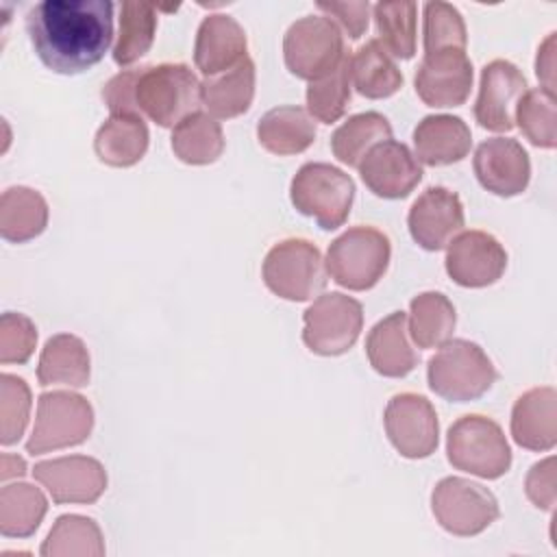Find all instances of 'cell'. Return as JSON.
I'll list each match as a JSON object with an SVG mask.
<instances>
[{
	"label": "cell",
	"mask_w": 557,
	"mask_h": 557,
	"mask_svg": "<svg viewBox=\"0 0 557 557\" xmlns=\"http://www.w3.org/2000/svg\"><path fill=\"white\" fill-rule=\"evenodd\" d=\"M39 61L57 74H83L100 63L113 39V2L41 0L26 13Z\"/></svg>",
	"instance_id": "1"
},
{
	"label": "cell",
	"mask_w": 557,
	"mask_h": 557,
	"mask_svg": "<svg viewBox=\"0 0 557 557\" xmlns=\"http://www.w3.org/2000/svg\"><path fill=\"white\" fill-rule=\"evenodd\" d=\"M496 376L492 359L470 339H448L426 363L431 392L450 403L481 398L496 383Z\"/></svg>",
	"instance_id": "2"
},
{
	"label": "cell",
	"mask_w": 557,
	"mask_h": 557,
	"mask_svg": "<svg viewBox=\"0 0 557 557\" xmlns=\"http://www.w3.org/2000/svg\"><path fill=\"white\" fill-rule=\"evenodd\" d=\"M448 463L481 479H500L511 468V448L498 422L481 413L455 420L446 435Z\"/></svg>",
	"instance_id": "3"
},
{
	"label": "cell",
	"mask_w": 557,
	"mask_h": 557,
	"mask_svg": "<svg viewBox=\"0 0 557 557\" xmlns=\"http://www.w3.org/2000/svg\"><path fill=\"white\" fill-rule=\"evenodd\" d=\"M139 111L161 128H174L196 113L202 102V83L185 63L141 67L135 89Z\"/></svg>",
	"instance_id": "4"
},
{
	"label": "cell",
	"mask_w": 557,
	"mask_h": 557,
	"mask_svg": "<svg viewBox=\"0 0 557 557\" xmlns=\"http://www.w3.org/2000/svg\"><path fill=\"white\" fill-rule=\"evenodd\" d=\"M289 200L294 209L307 218H313L320 228H339L352 209L355 183L352 178L322 161L300 165L289 185Z\"/></svg>",
	"instance_id": "5"
},
{
	"label": "cell",
	"mask_w": 557,
	"mask_h": 557,
	"mask_svg": "<svg viewBox=\"0 0 557 557\" xmlns=\"http://www.w3.org/2000/svg\"><path fill=\"white\" fill-rule=\"evenodd\" d=\"M389 257L392 244L383 231L352 226L331 242L324 263L337 285L350 292H366L383 278Z\"/></svg>",
	"instance_id": "6"
},
{
	"label": "cell",
	"mask_w": 557,
	"mask_h": 557,
	"mask_svg": "<svg viewBox=\"0 0 557 557\" xmlns=\"http://www.w3.org/2000/svg\"><path fill=\"white\" fill-rule=\"evenodd\" d=\"M261 276L274 296L305 302L326 287V263L315 244L289 237L268 250Z\"/></svg>",
	"instance_id": "7"
},
{
	"label": "cell",
	"mask_w": 557,
	"mask_h": 557,
	"mask_svg": "<svg viewBox=\"0 0 557 557\" xmlns=\"http://www.w3.org/2000/svg\"><path fill=\"white\" fill-rule=\"evenodd\" d=\"M94 429V407L76 392L54 389L37 398L35 426L26 453L44 455L83 444Z\"/></svg>",
	"instance_id": "8"
},
{
	"label": "cell",
	"mask_w": 557,
	"mask_h": 557,
	"mask_svg": "<svg viewBox=\"0 0 557 557\" xmlns=\"http://www.w3.org/2000/svg\"><path fill=\"white\" fill-rule=\"evenodd\" d=\"M344 57L342 30L326 15H305L296 20L283 37L287 70L309 83L331 74Z\"/></svg>",
	"instance_id": "9"
},
{
	"label": "cell",
	"mask_w": 557,
	"mask_h": 557,
	"mask_svg": "<svg viewBox=\"0 0 557 557\" xmlns=\"http://www.w3.org/2000/svg\"><path fill=\"white\" fill-rule=\"evenodd\" d=\"M302 342L322 357L348 352L363 329V307L352 296L329 292L318 296L302 313Z\"/></svg>",
	"instance_id": "10"
},
{
	"label": "cell",
	"mask_w": 557,
	"mask_h": 557,
	"mask_svg": "<svg viewBox=\"0 0 557 557\" xmlns=\"http://www.w3.org/2000/svg\"><path fill=\"white\" fill-rule=\"evenodd\" d=\"M431 511L440 527L459 537L483 533L500 513L496 496L463 476H444L431 492Z\"/></svg>",
	"instance_id": "11"
},
{
	"label": "cell",
	"mask_w": 557,
	"mask_h": 557,
	"mask_svg": "<svg viewBox=\"0 0 557 557\" xmlns=\"http://www.w3.org/2000/svg\"><path fill=\"white\" fill-rule=\"evenodd\" d=\"M383 424L392 446L407 459H424L435 453L440 422L429 398L403 392L387 400Z\"/></svg>",
	"instance_id": "12"
},
{
	"label": "cell",
	"mask_w": 557,
	"mask_h": 557,
	"mask_svg": "<svg viewBox=\"0 0 557 557\" xmlns=\"http://www.w3.org/2000/svg\"><path fill=\"white\" fill-rule=\"evenodd\" d=\"M33 476L57 505H91L107 490L104 466L87 455L57 457L35 463Z\"/></svg>",
	"instance_id": "13"
},
{
	"label": "cell",
	"mask_w": 557,
	"mask_h": 557,
	"mask_svg": "<svg viewBox=\"0 0 557 557\" xmlns=\"http://www.w3.org/2000/svg\"><path fill=\"white\" fill-rule=\"evenodd\" d=\"M446 274L461 287L479 289L494 285L507 268V250L485 231H463L446 250Z\"/></svg>",
	"instance_id": "14"
},
{
	"label": "cell",
	"mask_w": 557,
	"mask_h": 557,
	"mask_svg": "<svg viewBox=\"0 0 557 557\" xmlns=\"http://www.w3.org/2000/svg\"><path fill=\"white\" fill-rule=\"evenodd\" d=\"M472 61L466 50H440L424 54L416 70V94L426 107H461L472 89Z\"/></svg>",
	"instance_id": "15"
},
{
	"label": "cell",
	"mask_w": 557,
	"mask_h": 557,
	"mask_svg": "<svg viewBox=\"0 0 557 557\" xmlns=\"http://www.w3.org/2000/svg\"><path fill=\"white\" fill-rule=\"evenodd\" d=\"M527 91L524 74L505 59H494L481 70L474 117L479 126L509 133L516 126V107Z\"/></svg>",
	"instance_id": "16"
},
{
	"label": "cell",
	"mask_w": 557,
	"mask_h": 557,
	"mask_svg": "<svg viewBox=\"0 0 557 557\" xmlns=\"http://www.w3.org/2000/svg\"><path fill=\"white\" fill-rule=\"evenodd\" d=\"M363 185L379 198H407L422 181V165L407 144L387 139L376 144L359 163Z\"/></svg>",
	"instance_id": "17"
},
{
	"label": "cell",
	"mask_w": 557,
	"mask_h": 557,
	"mask_svg": "<svg viewBox=\"0 0 557 557\" xmlns=\"http://www.w3.org/2000/svg\"><path fill=\"white\" fill-rule=\"evenodd\" d=\"M463 205L455 191L442 185L426 187L407 213L413 242L431 252L446 248L463 228Z\"/></svg>",
	"instance_id": "18"
},
{
	"label": "cell",
	"mask_w": 557,
	"mask_h": 557,
	"mask_svg": "<svg viewBox=\"0 0 557 557\" xmlns=\"http://www.w3.org/2000/svg\"><path fill=\"white\" fill-rule=\"evenodd\" d=\"M472 168L483 189L511 198L522 194L531 181V161L513 137H492L474 150Z\"/></svg>",
	"instance_id": "19"
},
{
	"label": "cell",
	"mask_w": 557,
	"mask_h": 557,
	"mask_svg": "<svg viewBox=\"0 0 557 557\" xmlns=\"http://www.w3.org/2000/svg\"><path fill=\"white\" fill-rule=\"evenodd\" d=\"M246 52L248 39L237 20L224 13H211L200 22L194 44V63L205 78L228 72L248 57Z\"/></svg>",
	"instance_id": "20"
},
{
	"label": "cell",
	"mask_w": 557,
	"mask_h": 557,
	"mask_svg": "<svg viewBox=\"0 0 557 557\" xmlns=\"http://www.w3.org/2000/svg\"><path fill=\"white\" fill-rule=\"evenodd\" d=\"M511 437L518 446L535 453L557 444V392L550 385L527 389L511 409Z\"/></svg>",
	"instance_id": "21"
},
{
	"label": "cell",
	"mask_w": 557,
	"mask_h": 557,
	"mask_svg": "<svg viewBox=\"0 0 557 557\" xmlns=\"http://www.w3.org/2000/svg\"><path fill=\"white\" fill-rule=\"evenodd\" d=\"M366 355L374 372L387 379H403L418 366V352L409 342L405 311H394L370 329Z\"/></svg>",
	"instance_id": "22"
},
{
	"label": "cell",
	"mask_w": 557,
	"mask_h": 557,
	"mask_svg": "<svg viewBox=\"0 0 557 557\" xmlns=\"http://www.w3.org/2000/svg\"><path fill=\"white\" fill-rule=\"evenodd\" d=\"M413 146L416 159L424 165H450L470 152L472 133L459 115H426L413 128Z\"/></svg>",
	"instance_id": "23"
},
{
	"label": "cell",
	"mask_w": 557,
	"mask_h": 557,
	"mask_svg": "<svg viewBox=\"0 0 557 557\" xmlns=\"http://www.w3.org/2000/svg\"><path fill=\"white\" fill-rule=\"evenodd\" d=\"M315 122L307 109L283 104L265 111L257 122V139L272 154L289 157L305 152L315 141Z\"/></svg>",
	"instance_id": "24"
},
{
	"label": "cell",
	"mask_w": 557,
	"mask_h": 557,
	"mask_svg": "<svg viewBox=\"0 0 557 557\" xmlns=\"http://www.w3.org/2000/svg\"><path fill=\"white\" fill-rule=\"evenodd\" d=\"M89 376L91 359L81 337L72 333H59L46 342L37 363V381L41 387H85L89 383Z\"/></svg>",
	"instance_id": "25"
},
{
	"label": "cell",
	"mask_w": 557,
	"mask_h": 557,
	"mask_svg": "<svg viewBox=\"0 0 557 557\" xmlns=\"http://www.w3.org/2000/svg\"><path fill=\"white\" fill-rule=\"evenodd\" d=\"M148 126L137 113H111L94 137L96 157L111 168H131L148 150Z\"/></svg>",
	"instance_id": "26"
},
{
	"label": "cell",
	"mask_w": 557,
	"mask_h": 557,
	"mask_svg": "<svg viewBox=\"0 0 557 557\" xmlns=\"http://www.w3.org/2000/svg\"><path fill=\"white\" fill-rule=\"evenodd\" d=\"M255 98V63L246 57L242 63L209 76L202 81V104L209 109V115L218 120H231L244 115Z\"/></svg>",
	"instance_id": "27"
},
{
	"label": "cell",
	"mask_w": 557,
	"mask_h": 557,
	"mask_svg": "<svg viewBox=\"0 0 557 557\" xmlns=\"http://www.w3.org/2000/svg\"><path fill=\"white\" fill-rule=\"evenodd\" d=\"M403 72L379 44L370 39L350 57V85L370 100L394 96L403 87Z\"/></svg>",
	"instance_id": "28"
},
{
	"label": "cell",
	"mask_w": 557,
	"mask_h": 557,
	"mask_svg": "<svg viewBox=\"0 0 557 557\" xmlns=\"http://www.w3.org/2000/svg\"><path fill=\"white\" fill-rule=\"evenodd\" d=\"M48 226L46 198L24 185L9 187L0 198V235L7 242L24 244L35 239Z\"/></svg>",
	"instance_id": "29"
},
{
	"label": "cell",
	"mask_w": 557,
	"mask_h": 557,
	"mask_svg": "<svg viewBox=\"0 0 557 557\" xmlns=\"http://www.w3.org/2000/svg\"><path fill=\"white\" fill-rule=\"evenodd\" d=\"M170 144L178 161L187 165H209L224 152V133L213 115L196 111L172 128Z\"/></svg>",
	"instance_id": "30"
},
{
	"label": "cell",
	"mask_w": 557,
	"mask_h": 557,
	"mask_svg": "<svg viewBox=\"0 0 557 557\" xmlns=\"http://www.w3.org/2000/svg\"><path fill=\"white\" fill-rule=\"evenodd\" d=\"M392 139V124L379 111H366L350 115L331 135V150L339 163L359 168L363 157L381 141Z\"/></svg>",
	"instance_id": "31"
},
{
	"label": "cell",
	"mask_w": 557,
	"mask_h": 557,
	"mask_svg": "<svg viewBox=\"0 0 557 557\" xmlns=\"http://www.w3.org/2000/svg\"><path fill=\"white\" fill-rule=\"evenodd\" d=\"M409 335L418 348H440L453 337L457 313L442 292H422L409 305Z\"/></svg>",
	"instance_id": "32"
},
{
	"label": "cell",
	"mask_w": 557,
	"mask_h": 557,
	"mask_svg": "<svg viewBox=\"0 0 557 557\" xmlns=\"http://www.w3.org/2000/svg\"><path fill=\"white\" fill-rule=\"evenodd\" d=\"M48 511L44 492L30 483H7L0 490V533L4 537L33 535Z\"/></svg>",
	"instance_id": "33"
},
{
	"label": "cell",
	"mask_w": 557,
	"mask_h": 557,
	"mask_svg": "<svg viewBox=\"0 0 557 557\" xmlns=\"http://www.w3.org/2000/svg\"><path fill=\"white\" fill-rule=\"evenodd\" d=\"M39 553L44 557H102L104 540L96 520L65 513L57 518Z\"/></svg>",
	"instance_id": "34"
},
{
	"label": "cell",
	"mask_w": 557,
	"mask_h": 557,
	"mask_svg": "<svg viewBox=\"0 0 557 557\" xmlns=\"http://www.w3.org/2000/svg\"><path fill=\"white\" fill-rule=\"evenodd\" d=\"M157 35V9L146 2L126 0L120 9L117 41L113 46V61L120 67L139 61L152 46Z\"/></svg>",
	"instance_id": "35"
},
{
	"label": "cell",
	"mask_w": 557,
	"mask_h": 557,
	"mask_svg": "<svg viewBox=\"0 0 557 557\" xmlns=\"http://www.w3.org/2000/svg\"><path fill=\"white\" fill-rule=\"evenodd\" d=\"M379 44L394 59H411L416 54V26L418 4L416 2H376L372 7Z\"/></svg>",
	"instance_id": "36"
},
{
	"label": "cell",
	"mask_w": 557,
	"mask_h": 557,
	"mask_svg": "<svg viewBox=\"0 0 557 557\" xmlns=\"http://www.w3.org/2000/svg\"><path fill=\"white\" fill-rule=\"evenodd\" d=\"M516 122L522 135L537 148L553 150L557 146V100L553 91L542 87L527 89L516 107Z\"/></svg>",
	"instance_id": "37"
},
{
	"label": "cell",
	"mask_w": 557,
	"mask_h": 557,
	"mask_svg": "<svg viewBox=\"0 0 557 557\" xmlns=\"http://www.w3.org/2000/svg\"><path fill=\"white\" fill-rule=\"evenodd\" d=\"M350 104V57L326 76L309 83L307 87V111L322 124L337 122Z\"/></svg>",
	"instance_id": "38"
},
{
	"label": "cell",
	"mask_w": 557,
	"mask_h": 557,
	"mask_svg": "<svg viewBox=\"0 0 557 557\" xmlns=\"http://www.w3.org/2000/svg\"><path fill=\"white\" fill-rule=\"evenodd\" d=\"M424 54L440 50H466L468 33L461 13L448 2H426L424 4Z\"/></svg>",
	"instance_id": "39"
},
{
	"label": "cell",
	"mask_w": 557,
	"mask_h": 557,
	"mask_svg": "<svg viewBox=\"0 0 557 557\" xmlns=\"http://www.w3.org/2000/svg\"><path fill=\"white\" fill-rule=\"evenodd\" d=\"M30 387L22 376L4 372L0 376V444L20 442L30 416Z\"/></svg>",
	"instance_id": "40"
},
{
	"label": "cell",
	"mask_w": 557,
	"mask_h": 557,
	"mask_svg": "<svg viewBox=\"0 0 557 557\" xmlns=\"http://www.w3.org/2000/svg\"><path fill=\"white\" fill-rule=\"evenodd\" d=\"M37 344V326L24 313L7 311L0 318V363H26Z\"/></svg>",
	"instance_id": "41"
},
{
	"label": "cell",
	"mask_w": 557,
	"mask_h": 557,
	"mask_svg": "<svg viewBox=\"0 0 557 557\" xmlns=\"http://www.w3.org/2000/svg\"><path fill=\"white\" fill-rule=\"evenodd\" d=\"M524 492L527 498L544 511H553L557 503V490H555V457H546L531 466L524 479Z\"/></svg>",
	"instance_id": "42"
},
{
	"label": "cell",
	"mask_w": 557,
	"mask_h": 557,
	"mask_svg": "<svg viewBox=\"0 0 557 557\" xmlns=\"http://www.w3.org/2000/svg\"><path fill=\"white\" fill-rule=\"evenodd\" d=\"M141 70H122L102 87V100L111 113H137L141 115L135 98Z\"/></svg>",
	"instance_id": "43"
},
{
	"label": "cell",
	"mask_w": 557,
	"mask_h": 557,
	"mask_svg": "<svg viewBox=\"0 0 557 557\" xmlns=\"http://www.w3.org/2000/svg\"><path fill=\"white\" fill-rule=\"evenodd\" d=\"M318 9L324 11L326 17H335L350 39H359L368 28L372 4L368 0L366 2H318Z\"/></svg>",
	"instance_id": "44"
},
{
	"label": "cell",
	"mask_w": 557,
	"mask_h": 557,
	"mask_svg": "<svg viewBox=\"0 0 557 557\" xmlns=\"http://www.w3.org/2000/svg\"><path fill=\"white\" fill-rule=\"evenodd\" d=\"M555 35L548 33V37L540 44L537 57H535V76L542 83V89L555 94Z\"/></svg>",
	"instance_id": "45"
},
{
	"label": "cell",
	"mask_w": 557,
	"mask_h": 557,
	"mask_svg": "<svg viewBox=\"0 0 557 557\" xmlns=\"http://www.w3.org/2000/svg\"><path fill=\"white\" fill-rule=\"evenodd\" d=\"M2 472H0V479L2 481H9L11 476H24L26 474V463H24V459L22 457H17V455H9V453H4L2 455Z\"/></svg>",
	"instance_id": "46"
}]
</instances>
